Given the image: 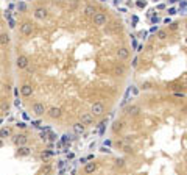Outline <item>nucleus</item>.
Masks as SVG:
<instances>
[{"mask_svg":"<svg viewBox=\"0 0 187 175\" xmlns=\"http://www.w3.org/2000/svg\"><path fill=\"white\" fill-rule=\"evenodd\" d=\"M31 111H33V114H35V116H44V114L47 113V108H45V105H44V103L35 102V103H33V106H31Z\"/></svg>","mask_w":187,"mask_h":175,"instance_id":"obj_1","label":"nucleus"},{"mask_svg":"<svg viewBox=\"0 0 187 175\" xmlns=\"http://www.w3.org/2000/svg\"><path fill=\"white\" fill-rule=\"evenodd\" d=\"M30 66V59L27 55H19L17 58H16V67L17 69H27Z\"/></svg>","mask_w":187,"mask_h":175,"instance_id":"obj_2","label":"nucleus"},{"mask_svg":"<svg viewBox=\"0 0 187 175\" xmlns=\"http://www.w3.org/2000/svg\"><path fill=\"white\" fill-rule=\"evenodd\" d=\"M13 142H14V145H27L28 144V136L24 135V133H17V135H14L13 136Z\"/></svg>","mask_w":187,"mask_h":175,"instance_id":"obj_3","label":"nucleus"},{"mask_svg":"<svg viewBox=\"0 0 187 175\" xmlns=\"http://www.w3.org/2000/svg\"><path fill=\"white\" fill-rule=\"evenodd\" d=\"M47 116L50 119H59L63 116V109L59 106H52V108L47 109Z\"/></svg>","mask_w":187,"mask_h":175,"instance_id":"obj_4","label":"nucleus"},{"mask_svg":"<svg viewBox=\"0 0 187 175\" xmlns=\"http://www.w3.org/2000/svg\"><path fill=\"white\" fill-rule=\"evenodd\" d=\"M33 16H35V19H37V20H44L48 16V11H47V8H44V7H37L35 9V13H33Z\"/></svg>","mask_w":187,"mask_h":175,"instance_id":"obj_5","label":"nucleus"},{"mask_svg":"<svg viewBox=\"0 0 187 175\" xmlns=\"http://www.w3.org/2000/svg\"><path fill=\"white\" fill-rule=\"evenodd\" d=\"M92 17H94V25H97V27H101L106 24V14H103V13H95Z\"/></svg>","mask_w":187,"mask_h":175,"instance_id":"obj_6","label":"nucleus"},{"mask_svg":"<svg viewBox=\"0 0 187 175\" xmlns=\"http://www.w3.org/2000/svg\"><path fill=\"white\" fill-rule=\"evenodd\" d=\"M91 113L94 114V116H101V114L104 113V106L101 102H95L91 108Z\"/></svg>","mask_w":187,"mask_h":175,"instance_id":"obj_7","label":"nucleus"},{"mask_svg":"<svg viewBox=\"0 0 187 175\" xmlns=\"http://www.w3.org/2000/svg\"><path fill=\"white\" fill-rule=\"evenodd\" d=\"M20 94H22V97H25V98L31 97V95H33V86L28 85V83L22 85V86H20Z\"/></svg>","mask_w":187,"mask_h":175,"instance_id":"obj_8","label":"nucleus"},{"mask_svg":"<svg viewBox=\"0 0 187 175\" xmlns=\"http://www.w3.org/2000/svg\"><path fill=\"white\" fill-rule=\"evenodd\" d=\"M80 122L83 124V125H91L94 122V114L92 113H81Z\"/></svg>","mask_w":187,"mask_h":175,"instance_id":"obj_9","label":"nucleus"},{"mask_svg":"<svg viewBox=\"0 0 187 175\" xmlns=\"http://www.w3.org/2000/svg\"><path fill=\"white\" fill-rule=\"evenodd\" d=\"M20 33L24 36H30L33 33V24L31 22H24V24L20 25Z\"/></svg>","mask_w":187,"mask_h":175,"instance_id":"obj_10","label":"nucleus"},{"mask_svg":"<svg viewBox=\"0 0 187 175\" xmlns=\"http://www.w3.org/2000/svg\"><path fill=\"white\" fill-rule=\"evenodd\" d=\"M117 58L119 59H128L129 58V50L126 47H120L117 50Z\"/></svg>","mask_w":187,"mask_h":175,"instance_id":"obj_11","label":"nucleus"},{"mask_svg":"<svg viewBox=\"0 0 187 175\" xmlns=\"http://www.w3.org/2000/svg\"><path fill=\"white\" fill-rule=\"evenodd\" d=\"M31 153V149L28 145H20L17 147V156H28Z\"/></svg>","mask_w":187,"mask_h":175,"instance_id":"obj_12","label":"nucleus"},{"mask_svg":"<svg viewBox=\"0 0 187 175\" xmlns=\"http://www.w3.org/2000/svg\"><path fill=\"white\" fill-rule=\"evenodd\" d=\"M72 128H73V133L75 135H83L84 130H86V125H83L81 122H76V124L72 125Z\"/></svg>","mask_w":187,"mask_h":175,"instance_id":"obj_13","label":"nucleus"},{"mask_svg":"<svg viewBox=\"0 0 187 175\" xmlns=\"http://www.w3.org/2000/svg\"><path fill=\"white\" fill-rule=\"evenodd\" d=\"M139 113H140V108L137 105H131V106L126 108V114H128V116H137Z\"/></svg>","mask_w":187,"mask_h":175,"instance_id":"obj_14","label":"nucleus"},{"mask_svg":"<svg viewBox=\"0 0 187 175\" xmlns=\"http://www.w3.org/2000/svg\"><path fill=\"white\" fill-rule=\"evenodd\" d=\"M11 41L9 35H6V33H0V47H6L8 44Z\"/></svg>","mask_w":187,"mask_h":175,"instance_id":"obj_15","label":"nucleus"},{"mask_svg":"<svg viewBox=\"0 0 187 175\" xmlns=\"http://www.w3.org/2000/svg\"><path fill=\"white\" fill-rule=\"evenodd\" d=\"M95 171H97V164L95 163H87L86 166H84V174H87V175L94 174Z\"/></svg>","mask_w":187,"mask_h":175,"instance_id":"obj_16","label":"nucleus"},{"mask_svg":"<svg viewBox=\"0 0 187 175\" xmlns=\"http://www.w3.org/2000/svg\"><path fill=\"white\" fill-rule=\"evenodd\" d=\"M11 136V128L9 127H3V128H0V139H3V138H9Z\"/></svg>","mask_w":187,"mask_h":175,"instance_id":"obj_17","label":"nucleus"},{"mask_svg":"<svg viewBox=\"0 0 187 175\" xmlns=\"http://www.w3.org/2000/svg\"><path fill=\"white\" fill-rule=\"evenodd\" d=\"M95 13H97V11H95V8H94L92 5H87V7L84 8V14L86 16H94Z\"/></svg>","mask_w":187,"mask_h":175,"instance_id":"obj_18","label":"nucleus"},{"mask_svg":"<svg viewBox=\"0 0 187 175\" xmlns=\"http://www.w3.org/2000/svg\"><path fill=\"white\" fill-rule=\"evenodd\" d=\"M125 74V67L123 66H115V69H114V75H123Z\"/></svg>","mask_w":187,"mask_h":175,"instance_id":"obj_19","label":"nucleus"},{"mask_svg":"<svg viewBox=\"0 0 187 175\" xmlns=\"http://www.w3.org/2000/svg\"><path fill=\"white\" fill-rule=\"evenodd\" d=\"M158 38H159L161 41L167 39V31H165V30H158Z\"/></svg>","mask_w":187,"mask_h":175,"instance_id":"obj_20","label":"nucleus"},{"mask_svg":"<svg viewBox=\"0 0 187 175\" xmlns=\"http://www.w3.org/2000/svg\"><path fill=\"white\" fill-rule=\"evenodd\" d=\"M125 166V160L123 158H117L115 160V167H123Z\"/></svg>","mask_w":187,"mask_h":175,"instance_id":"obj_21","label":"nucleus"},{"mask_svg":"<svg viewBox=\"0 0 187 175\" xmlns=\"http://www.w3.org/2000/svg\"><path fill=\"white\" fill-rule=\"evenodd\" d=\"M122 127H123V124H122V122H115V124H114V127H112V130L115 131V133H117V131L122 130Z\"/></svg>","mask_w":187,"mask_h":175,"instance_id":"obj_22","label":"nucleus"},{"mask_svg":"<svg viewBox=\"0 0 187 175\" xmlns=\"http://www.w3.org/2000/svg\"><path fill=\"white\" fill-rule=\"evenodd\" d=\"M50 172H52V166H50V164H47L45 167H42V174L44 175H48Z\"/></svg>","mask_w":187,"mask_h":175,"instance_id":"obj_23","label":"nucleus"},{"mask_svg":"<svg viewBox=\"0 0 187 175\" xmlns=\"http://www.w3.org/2000/svg\"><path fill=\"white\" fill-rule=\"evenodd\" d=\"M8 111H9V105H8V103H5V105L2 106V109H0V113H2V114H8Z\"/></svg>","mask_w":187,"mask_h":175,"instance_id":"obj_24","label":"nucleus"},{"mask_svg":"<svg viewBox=\"0 0 187 175\" xmlns=\"http://www.w3.org/2000/svg\"><path fill=\"white\" fill-rule=\"evenodd\" d=\"M52 156V152H42L41 153V158L42 160H47V158H50Z\"/></svg>","mask_w":187,"mask_h":175,"instance_id":"obj_25","label":"nucleus"},{"mask_svg":"<svg viewBox=\"0 0 187 175\" xmlns=\"http://www.w3.org/2000/svg\"><path fill=\"white\" fill-rule=\"evenodd\" d=\"M136 5H137V7H139V8H145V5H147V2H145V0H144V2H142V0H139V2H137Z\"/></svg>","mask_w":187,"mask_h":175,"instance_id":"obj_26","label":"nucleus"},{"mask_svg":"<svg viewBox=\"0 0 187 175\" xmlns=\"http://www.w3.org/2000/svg\"><path fill=\"white\" fill-rule=\"evenodd\" d=\"M16 127H17V128H25L27 124H25V122H17V125H16Z\"/></svg>","mask_w":187,"mask_h":175,"instance_id":"obj_27","label":"nucleus"},{"mask_svg":"<svg viewBox=\"0 0 187 175\" xmlns=\"http://www.w3.org/2000/svg\"><path fill=\"white\" fill-rule=\"evenodd\" d=\"M151 88V83H144L142 85V89H150Z\"/></svg>","mask_w":187,"mask_h":175,"instance_id":"obj_28","label":"nucleus"},{"mask_svg":"<svg viewBox=\"0 0 187 175\" xmlns=\"http://www.w3.org/2000/svg\"><path fill=\"white\" fill-rule=\"evenodd\" d=\"M178 28V24H172L170 25V30H176Z\"/></svg>","mask_w":187,"mask_h":175,"instance_id":"obj_29","label":"nucleus"},{"mask_svg":"<svg viewBox=\"0 0 187 175\" xmlns=\"http://www.w3.org/2000/svg\"><path fill=\"white\" fill-rule=\"evenodd\" d=\"M175 13H176V9H175V8H170L168 9V14H175Z\"/></svg>","mask_w":187,"mask_h":175,"instance_id":"obj_30","label":"nucleus"},{"mask_svg":"<svg viewBox=\"0 0 187 175\" xmlns=\"http://www.w3.org/2000/svg\"><path fill=\"white\" fill-rule=\"evenodd\" d=\"M25 8H27V7H25V5H24V3H20V5H19V9H20V11H24Z\"/></svg>","mask_w":187,"mask_h":175,"instance_id":"obj_31","label":"nucleus"},{"mask_svg":"<svg viewBox=\"0 0 187 175\" xmlns=\"http://www.w3.org/2000/svg\"><path fill=\"white\" fill-rule=\"evenodd\" d=\"M151 20H153V22H156V24H158V22H159V17H158V16H155V17H153Z\"/></svg>","mask_w":187,"mask_h":175,"instance_id":"obj_32","label":"nucleus"},{"mask_svg":"<svg viewBox=\"0 0 187 175\" xmlns=\"http://www.w3.org/2000/svg\"><path fill=\"white\" fill-rule=\"evenodd\" d=\"M175 2H176V0H170V3H175Z\"/></svg>","mask_w":187,"mask_h":175,"instance_id":"obj_33","label":"nucleus"},{"mask_svg":"<svg viewBox=\"0 0 187 175\" xmlns=\"http://www.w3.org/2000/svg\"><path fill=\"white\" fill-rule=\"evenodd\" d=\"M3 145V142H2V139H0V147H2Z\"/></svg>","mask_w":187,"mask_h":175,"instance_id":"obj_34","label":"nucleus"},{"mask_svg":"<svg viewBox=\"0 0 187 175\" xmlns=\"http://www.w3.org/2000/svg\"><path fill=\"white\" fill-rule=\"evenodd\" d=\"M101 2H106V0H101Z\"/></svg>","mask_w":187,"mask_h":175,"instance_id":"obj_35","label":"nucleus"},{"mask_svg":"<svg viewBox=\"0 0 187 175\" xmlns=\"http://www.w3.org/2000/svg\"><path fill=\"white\" fill-rule=\"evenodd\" d=\"M186 42H187V39H186Z\"/></svg>","mask_w":187,"mask_h":175,"instance_id":"obj_36","label":"nucleus"}]
</instances>
